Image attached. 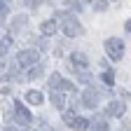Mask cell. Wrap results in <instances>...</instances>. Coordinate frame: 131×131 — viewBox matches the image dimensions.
<instances>
[{"label": "cell", "instance_id": "cell-21", "mask_svg": "<svg viewBox=\"0 0 131 131\" xmlns=\"http://www.w3.org/2000/svg\"><path fill=\"white\" fill-rule=\"evenodd\" d=\"M7 12H9V7H7V3H3L0 0V24L5 21V16H7Z\"/></svg>", "mask_w": 131, "mask_h": 131}, {"label": "cell", "instance_id": "cell-19", "mask_svg": "<svg viewBox=\"0 0 131 131\" xmlns=\"http://www.w3.org/2000/svg\"><path fill=\"white\" fill-rule=\"evenodd\" d=\"M66 7H68L70 12H80L82 7H80V3H77V0H66Z\"/></svg>", "mask_w": 131, "mask_h": 131}, {"label": "cell", "instance_id": "cell-9", "mask_svg": "<svg viewBox=\"0 0 131 131\" xmlns=\"http://www.w3.org/2000/svg\"><path fill=\"white\" fill-rule=\"evenodd\" d=\"M56 19H47L45 24H42V28H40V33H42V35L45 38H49V35H54V33H56Z\"/></svg>", "mask_w": 131, "mask_h": 131}, {"label": "cell", "instance_id": "cell-10", "mask_svg": "<svg viewBox=\"0 0 131 131\" xmlns=\"http://www.w3.org/2000/svg\"><path fill=\"white\" fill-rule=\"evenodd\" d=\"M89 126H91L94 131H108V119H105V115H103V117L89 119Z\"/></svg>", "mask_w": 131, "mask_h": 131}, {"label": "cell", "instance_id": "cell-14", "mask_svg": "<svg viewBox=\"0 0 131 131\" xmlns=\"http://www.w3.org/2000/svg\"><path fill=\"white\" fill-rule=\"evenodd\" d=\"M9 42H12V38H9V35L0 38V56H3V54H7V49H9Z\"/></svg>", "mask_w": 131, "mask_h": 131}, {"label": "cell", "instance_id": "cell-1", "mask_svg": "<svg viewBox=\"0 0 131 131\" xmlns=\"http://www.w3.org/2000/svg\"><path fill=\"white\" fill-rule=\"evenodd\" d=\"M40 63V52L38 49H24L16 54V68H33Z\"/></svg>", "mask_w": 131, "mask_h": 131}, {"label": "cell", "instance_id": "cell-13", "mask_svg": "<svg viewBox=\"0 0 131 131\" xmlns=\"http://www.w3.org/2000/svg\"><path fill=\"white\" fill-rule=\"evenodd\" d=\"M61 80H63V77H61L59 73H52V77H49V82H47L49 89H54V91H56V89H59V84H61Z\"/></svg>", "mask_w": 131, "mask_h": 131}, {"label": "cell", "instance_id": "cell-17", "mask_svg": "<svg viewBox=\"0 0 131 131\" xmlns=\"http://www.w3.org/2000/svg\"><path fill=\"white\" fill-rule=\"evenodd\" d=\"M59 89H63V91H75V84H73V82H68V80H61V84H59Z\"/></svg>", "mask_w": 131, "mask_h": 131}, {"label": "cell", "instance_id": "cell-18", "mask_svg": "<svg viewBox=\"0 0 131 131\" xmlns=\"http://www.w3.org/2000/svg\"><path fill=\"white\" fill-rule=\"evenodd\" d=\"M94 9L96 12H105L108 9V3H105V0H94Z\"/></svg>", "mask_w": 131, "mask_h": 131}, {"label": "cell", "instance_id": "cell-7", "mask_svg": "<svg viewBox=\"0 0 131 131\" xmlns=\"http://www.w3.org/2000/svg\"><path fill=\"white\" fill-rule=\"evenodd\" d=\"M70 63L75 66L77 70H84L89 66V59H87V54H82V52H73L70 54Z\"/></svg>", "mask_w": 131, "mask_h": 131}, {"label": "cell", "instance_id": "cell-6", "mask_svg": "<svg viewBox=\"0 0 131 131\" xmlns=\"http://www.w3.org/2000/svg\"><path fill=\"white\" fill-rule=\"evenodd\" d=\"M124 115V101H110L105 108V117H122Z\"/></svg>", "mask_w": 131, "mask_h": 131}, {"label": "cell", "instance_id": "cell-22", "mask_svg": "<svg viewBox=\"0 0 131 131\" xmlns=\"http://www.w3.org/2000/svg\"><path fill=\"white\" fill-rule=\"evenodd\" d=\"M73 117H75V112H73V110H63V122H66V124H68Z\"/></svg>", "mask_w": 131, "mask_h": 131}, {"label": "cell", "instance_id": "cell-28", "mask_svg": "<svg viewBox=\"0 0 131 131\" xmlns=\"http://www.w3.org/2000/svg\"><path fill=\"white\" fill-rule=\"evenodd\" d=\"M26 131H30V129H26Z\"/></svg>", "mask_w": 131, "mask_h": 131}, {"label": "cell", "instance_id": "cell-23", "mask_svg": "<svg viewBox=\"0 0 131 131\" xmlns=\"http://www.w3.org/2000/svg\"><path fill=\"white\" fill-rule=\"evenodd\" d=\"M24 5H26V7H38L40 0H24Z\"/></svg>", "mask_w": 131, "mask_h": 131}, {"label": "cell", "instance_id": "cell-11", "mask_svg": "<svg viewBox=\"0 0 131 131\" xmlns=\"http://www.w3.org/2000/svg\"><path fill=\"white\" fill-rule=\"evenodd\" d=\"M26 101H28V103H33V105H40V103H42V91L30 89V91L26 94Z\"/></svg>", "mask_w": 131, "mask_h": 131}, {"label": "cell", "instance_id": "cell-27", "mask_svg": "<svg viewBox=\"0 0 131 131\" xmlns=\"http://www.w3.org/2000/svg\"><path fill=\"white\" fill-rule=\"evenodd\" d=\"M0 70H3V61H0Z\"/></svg>", "mask_w": 131, "mask_h": 131}, {"label": "cell", "instance_id": "cell-3", "mask_svg": "<svg viewBox=\"0 0 131 131\" xmlns=\"http://www.w3.org/2000/svg\"><path fill=\"white\" fill-rule=\"evenodd\" d=\"M105 52H108V56L112 61H119L124 56V42L119 38H108L105 40Z\"/></svg>", "mask_w": 131, "mask_h": 131}, {"label": "cell", "instance_id": "cell-5", "mask_svg": "<svg viewBox=\"0 0 131 131\" xmlns=\"http://www.w3.org/2000/svg\"><path fill=\"white\" fill-rule=\"evenodd\" d=\"M82 105H84V108H91V110L98 105V91H96L91 84L84 89V94H82Z\"/></svg>", "mask_w": 131, "mask_h": 131}, {"label": "cell", "instance_id": "cell-4", "mask_svg": "<svg viewBox=\"0 0 131 131\" xmlns=\"http://www.w3.org/2000/svg\"><path fill=\"white\" fill-rule=\"evenodd\" d=\"M30 119H33V115L28 112V108H26L21 101H14V122H16V124L28 126V124H30Z\"/></svg>", "mask_w": 131, "mask_h": 131}, {"label": "cell", "instance_id": "cell-16", "mask_svg": "<svg viewBox=\"0 0 131 131\" xmlns=\"http://www.w3.org/2000/svg\"><path fill=\"white\" fill-rule=\"evenodd\" d=\"M103 82H105V87H112L115 84V73L112 70H105L103 73Z\"/></svg>", "mask_w": 131, "mask_h": 131}, {"label": "cell", "instance_id": "cell-8", "mask_svg": "<svg viewBox=\"0 0 131 131\" xmlns=\"http://www.w3.org/2000/svg\"><path fill=\"white\" fill-rule=\"evenodd\" d=\"M68 126H70V129H75V131H87V129H89V119L77 117V115H75V117L68 122Z\"/></svg>", "mask_w": 131, "mask_h": 131}, {"label": "cell", "instance_id": "cell-20", "mask_svg": "<svg viewBox=\"0 0 131 131\" xmlns=\"http://www.w3.org/2000/svg\"><path fill=\"white\" fill-rule=\"evenodd\" d=\"M40 75H42V66H40V63L35 66V68L28 70V77H30V80H33V77H40Z\"/></svg>", "mask_w": 131, "mask_h": 131}, {"label": "cell", "instance_id": "cell-12", "mask_svg": "<svg viewBox=\"0 0 131 131\" xmlns=\"http://www.w3.org/2000/svg\"><path fill=\"white\" fill-rule=\"evenodd\" d=\"M52 103H54V108H59V110H66V98H63V94H59V91H52Z\"/></svg>", "mask_w": 131, "mask_h": 131}, {"label": "cell", "instance_id": "cell-25", "mask_svg": "<svg viewBox=\"0 0 131 131\" xmlns=\"http://www.w3.org/2000/svg\"><path fill=\"white\" fill-rule=\"evenodd\" d=\"M80 80H82V82H91V75H87V73H82V75H80Z\"/></svg>", "mask_w": 131, "mask_h": 131}, {"label": "cell", "instance_id": "cell-26", "mask_svg": "<svg viewBox=\"0 0 131 131\" xmlns=\"http://www.w3.org/2000/svg\"><path fill=\"white\" fill-rule=\"evenodd\" d=\"M5 131H14V129H12V126H7V129H5Z\"/></svg>", "mask_w": 131, "mask_h": 131}, {"label": "cell", "instance_id": "cell-15", "mask_svg": "<svg viewBox=\"0 0 131 131\" xmlns=\"http://www.w3.org/2000/svg\"><path fill=\"white\" fill-rule=\"evenodd\" d=\"M24 24H26V16H24V14H19V16L14 19V24H12V33L21 30V26H24Z\"/></svg>", "mask_w": 131, "mask_h": 131}, {"label": "cell", "instance_id": "cell-2", "mask_svg": "<svg viewBox=\"0 0 131 131\" xmlns=\"http://www.w3.org/2000/svg\"><path fill=\"white\" fill-rule=\"evenodd\" d=\"M56 16H59V19H63V26H61V28H63V33H66L68 38H80L82 33H84V28L80 26L77 19H73V16H66L63 12H59Z\"/></svg>", "mask_w": 131, "mask_h": 131}, {"label": "cell", "instance_id": "cell-24", "mask_svg": "<svg viewBox=\"0 0 131 131\" xmlns=\"http://www.w3.org/2000/svg\"><path fill=\"white\" fill-rule=\"evenodd\" d=\"M40 131H54V129H52V126H49L47 122H40Z\"/></svg>", "mask_w": 131, "mask_h": 131}]
</instances>
